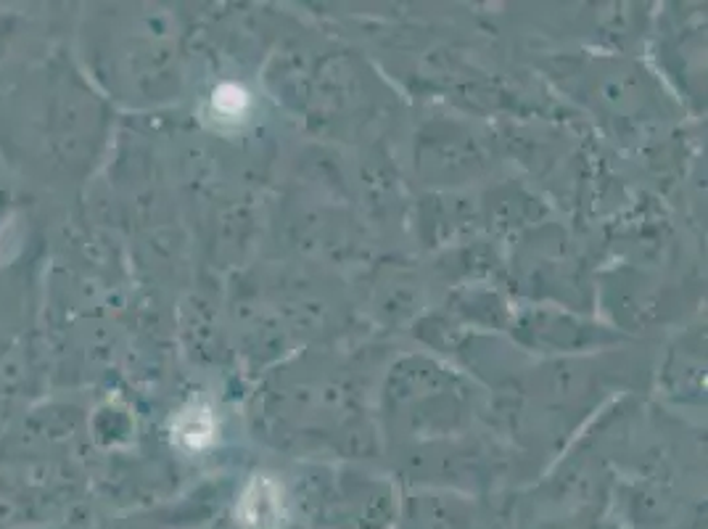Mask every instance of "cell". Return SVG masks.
<instances>
[{
  "mask_svg": "<svg viewBox=\"0 0 708 529\" xmlns=\"http://www.w3.org/2000/svg\"><path fill=\"white\" fill-rule=\"evenodd\" d=\"M175 434L185 450H204L217 437V421L209 408L191 406L180 413L178 423H175Z\"/></svg>",
  "mask_w": 708,
  "mask_h": 529,
  "instance_id": "7a4b0ae2",
  "label": "cell"
},
{
  "mask_svg": "<svg viewBox=\"0 0 708 529\" xmlns=\"http://www.w3.org/2000/svg\"><path fill=\"white\" fill-rule=\"evenodd\" d=\"M284 490L271 477H254L241 501L243 525L252 529H273L280 521Z\"/></svg>",
  "mask_w": 708,
  "mask_h": 529,
  "instance_id": "6da1fadb",
  "label": "cell"
},
{
  "mask_svg": "<svg viewBox=\"0 0 708 529\" xmlns=\"http://www.w3.org/2000/svg\"><path fill=\"white\" fill-rule=\"evenodd\" d=\"M212 111L219 122H241L249 111V93L238 85H219L212 96Z\"/></svg>",
  "mask_w": 708,
  "mask_h": 529,
  "instance_id": "3957f363",
  "label": "cell"
}]
</instances>
